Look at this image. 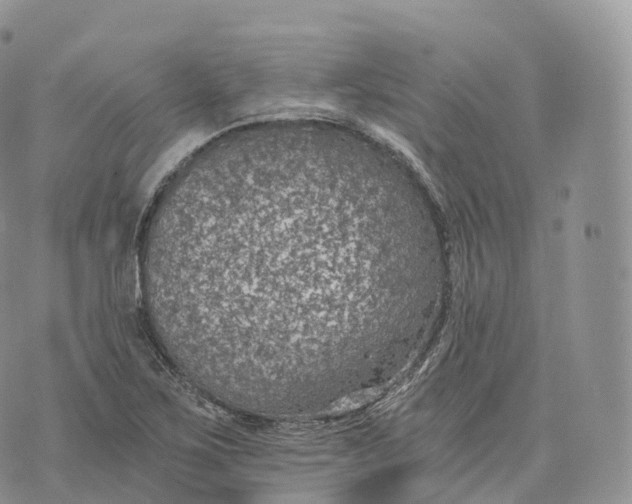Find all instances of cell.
Instances as JSON below:
<instances>
[{
	"instance_id": "obj_1",
	"label": "cell",
	"mask_w": 632,
	"mask_h": 504,
	"mask_svg": "<svg viewBox=\"0 0 632 504\" xmlns=\"http://www.w3.org/2000/svg\"><path fill=\"white\" fill-rule=\"evenodd\" d=\"M402 238L392 187L363 156L312 135L244 127L203 147L164 186L142 259L186 318H202L193 324L201 341L253 369L353 340L364 293L396 267Z\"/></svg>"
}]
</instances>
